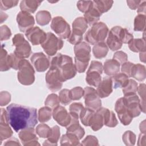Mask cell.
<instances>
[{
  "mask_svg": "<svg viewBox=\"0 0 146 146\" xmlns=\"http://www.w3.org/2000/svg\"><path fill=\"white\" fill-rule=\"evenodd\" d=\"M6 111L9 123L17 132L34 127L38 123L36 109L35 108L12 103L7 107Z\"/></svg>",
  "mask_w": 146,
  "mask_h": 146,
  "instance_id": "obj_1",
  "label": "cell"
},
{
  "mask_svg": "<svg viewBox=\"0 0 146 146\" xmlns=\"http://www.w3.org/2000/svg\"><path fill=\"white\" fill-rule=\"evenodd\" d=\"M50 68H58L65 81L74 78L77 72L72 58L60 53L52 58Z\"/></svg>",
  "mask_w": 146,
  "mask_h": 146,
  "instance_id": "obj_2",
  "label": "cell"
},
{
  "mask_svg": "<svg viewBox=\"0 0 146 146\" xmlns=\"http://www.w3.org/2000/svg\"><path fill=\"white\" fill-rule=\"evenodd\" d=\"M75 67L79 73L84 72L91 58V47L85 42H81L74 46Z\"/></svg>",
  "mask_w": 146,
  "mask_h": 146,
  "instance_id": "obj_3",
  "label": "cell"
},
{
  "mask_svg": "<svg viewBox=\"0 0 146 146\" xmlns=\"http://www.w3.org/2000/svg\"><path fill=\"white\" fill-rule=\"evenodd\" d=\"M109 32L107 26L103 22H97L92 26L84 36V39L87 43L92 45L104 42Z\"/></svg>",
  "mask_w": 146,
  "mask_h": 146,
  "instance_id": "obj_4",
  "label": "cell"
},
{
  "mask_svg": "<svg viewBox=\"0 0 146 146\" xmlns=\"http://www.w3.org/2000/svg\"><path fill=\"white\" fill-rule=\"evenodd\" d=\"M35 71L30 63L26 59L20 61L17 74L19 82L25 86L32 84L35 81Z\"/></svg>",
  "mask_w": 146,
  "mask_h": 146,
  "instance_id": "obj_5",
  "label": "cell"
},
{
  "mask_svg": "<svg viewBox=\"0 0 146 146\" xmlns=\"http://www.w3.org/2000/svg\"><path fill=\"white\" fill-rule=\"evenodd\" d=\"M72 31L68 38V41L72 44H76L83 40V35L88 28V24L83 17L76 18L72 22Z\"/></svg>",
  "mask_w": 146,
  "mask_h": 146,
  "instance_id": "obj_6",
  "label": "cell"
},
{
  "mask_svg": "<svg viewBox=\"0 0 146 146\" xmlns=\"http://www.w3.org/2000/svg\"><path fill=\"white\" fill-rule=\"evenodd\" d=\"M12 42L15 47L14 53L17 57L22 59L30 56L31 53V48L22 34H15L12 39Z\"/></svg>",
  "mask_w": 146,
  "mask_h": 146,
  "instance_id": "obj_7",
  "label": "cell"
},
{
  "mask_svg": "<svg viewBox=\"0 0 146 146\" xmlns=\"http://www.w3.org/2000/svg\"><path fill=\"white\" fill-rule=\"evenodd\" d=\"M103 66L100 62L92 60L87 71L86 81L90 86L98 87L102 81Z\"/></svg>",
  "mask_w": 146,
  "mask_h": 146,
  "instance_id": "obj_8",
  "label": "cell"
},
{
  "mask_svg": "<svg viewBox=\"0 0 146 146\" xmlns=\"http://www.w3.org/2000/svg\"><path fill=\"white\" fill-rule=\"evenodd\" d=\"M44 52L48 56H53L56 52L60 50L63 46V42L62 39L55 36L51 32L47 33V36L45 40L40 44Z\"/></svg>",
  "mask_w": 146,
  "mask_h": 146,
  "instance_id": "obj_9",
  "label": "cell"
},
{
  "mask_svg": "<svg viewBox=\"0 0 146 146\" xmlns=\"http://www.w3.org/2000/svg\"><path fill=\"white\" fill-rule=\"evenodd\" d=\"M45 79L48 88L52 92H56L60 90L63 83L65 82L59 70L56 68H50L46 74Z\"/></svg>",
  "mask_w": 146,
  "mask_h": 146,
  "instance_id": "obj_10",
  "label": "cell"
},
{
  "mask_svg": "<svg viewBox=\"0 0 146 146\" xmlns=\"http://www.w3.org/2000/svg\"><path fill=\"white\" fill-rule=\"evenodd\" d=\"M50 26L60 39L68 38L71 34L70 25L62 17L57 16L53 18Z\"/></svg>",
  "mask_w": 146,
  "mask_h": 146,
  "instance_id": "obj_11",
  "label": "cell"
},
{
  "mask_svg": "<svg viewBox=\"0 0 146 146\" xmlns=\"http://www.w3.org/2000/svg\"><path fill=\"white\" fill-rule=\"evenodd\" d=\"M83 98L86 107L96 111L101 107L102 101L95 89L91 87L84 88Z\"/></svg>",
  "mask_w": 146,
  "mask_h": 146,
  "instance_id": "obj_12",
  "label": "cell"
},
{
  "mask_svg": "<svg viewBox=\"0 0 146 146\" xmlns=\"http://www.w3.org/2000/svg\"><path fill=\"white\" fill-rule=\"evenodd\" d=\"M123 102L128 111L133 117H137L141 113L140 106V99L136 94H130L123 97Z\"/></svg>",
  "mask_w": 146,
  "mask_h": 146,
  "instance_id": "obj_13",
  "label": "cell"
},
{
  "mask_svg": "<svg viewBox=\"0 0 146 146\" xmlns=\"http://www.w3.org/2000/svg\"><path fill=\"white\" fill-rule=\"evenodd\" d=\"M121 28V26H115L108 32L106 44L112 51L118 50L122 46L123 43L121 42L120 35Z\"/></svg>",
  "mask_w": 146,
  "mask_h": 146,
  "instance_id": "obj_14",
  "label": "cell"
},
{
  "mask_svg": "<svg viewBox=\"0 0 146 146\" xmlns=\"http://www.w3.org/2000/svg\"><path fill=\"white\" fill-rule=\"evenodd\" d=\"M115 110L117 113L119 120L124 125H129L133 119V117L128 111L123 102V98L117 100L115 105Z\"/></svg>",
  "mask_w": 146,
  "mask_h": 146,
  "instance_id": "obj_15",
  "label": "cell"
},
{
  "mask_svg": "<svg viewBox=\"0 0 146 146\" xmlns=\"http://www.w3.org/2000/svg\"><path fill=\"white\" fill-rule=\"evenodd\" d=\"M31 64L38 72H44L50 66V63L48 58L42 52L34 53L30 58Z\"/></svg>",
  "mask_w": 146,
  "mask_h": 146,
  "instance_id": "obj_16",
  "label": "cell"
},
{
  "mask_svg": "<svg viewBox=\"0 0 146 146\" xmlns=\"http://www.w3.org/2000/svg\"><path fill=\"white\" fill-rule=\"evenodd\" d=\"M25 36L33 45L41 44L46 39L47 33L39 27H33L25 32Z\"/></svg>",
  "mask_w": 146,
  "mask_h": 146,
  "instance_id": "obj_17",
  "label": "cell"
},
{
  "mask_svg": "<svg viewBox=\"0 0 146 146\" xmlns=\"http://www.w3.org/2000/svg\"><path fill=\"white\" fill-rule=\"evenodd\" d=\"M17 22L19 29L22 32H26L33 27L35 24L34 17L29 13L21 11L17 15Z\"/></svg>",
  "mask_w": 146,
  "mask_h": 146,
  "instance_id": "obj_18",
  "label": "cell"
},
{
  "mask_svg": "<svg viewBox=\"0 0 146 146\" xmlns=\"http://www.w3.org/2000/svg\"><path fill=\"white\" fill-rule=\"evenodd\" d=\"M52 115L54 119L62 127H66L70 123L71 115L63 106L59 105L53 109Z\"/></svg>",
  "mask_w": 146,
  "mask_h": 146,
  "instance_id": "obj_19",
  "label": "cell"
},
{
  "mask_svg": "<svg viewBox=\"0 0 146 146\" xmlns=\"http://www.w3.org/2000/svg\"><path fill=\"white\" fill-rule=\"evenodd\" d=\"M19 137L23 145H39L34 128L22 129L18 133Z\"/></svg>",
  "mask_w": 146,
  "mask_h": 146,
  "instance_id": "obj_20",
  "label": "cell"
},
{
  "mask_svg": "<svg viewBox=\"0 0 146 146\" xmlns=\"http://www.w3.org/2000/svg\"><path fill=\"white\" fill-rule=\"evenodd\" d=\"M112 80L111 77H104L97 87V93L100 98L108 97L112 92Z\"/></svg>",
  "mask_w": 146,
  "mask_h": 146,
  "instance_id": "obj_21",
  "label": "cell"
},
{
  "mask_svg": "<svg viewBox=\"0 0 146 146\" xmlns=\"http://www.w3.org/2000/svg\"><path fill=\"white\" fill-rule=\"evenodd\" d=\"M96 111L102 115L104 125L109 127H115L117 125L118 121L113 111L104 107H100Z\"/></svg>",
  "mask_w": 146,
  "mask_h": 146,
  "instance_id": "obj_22",
  "label": "cell"
},
{
  "mask_svg": "<svg viewBox=\"0 0 146 146\" xmlns=\"http://www.w3.org/2000/svg\"><path fill=\"white\" fill-rule=\"evenodd\" d=\"M101 15L102 14L96 9L92 2V5L90 9L84 13V18L86 21L87 24L91 26L98 22Z\"/></svg>",
  "mask_w": 146,
  "mask_h": 146,
  "instance_id": "obj_23",
  "label": "cell"
},
{
  "mask_svg": "<svg viewBox=\"0 0 146 146\" xmlns=\"http://www.w3.org/2000/svg\"><path fill=\"white\" fill-rule=\"evenodd\" d=\"M120 64L116 60L107 59L104 62L103 70L104 73L109 76H113L119 72Z\"/></svg>",
  "mask_w": 146,
  "mask_h": 146,
  "instance_id": "obj_24",
  "label": "cell"
},
{
  "mask_svg": "<svg viewBox=\"0 0 146 146\" xmlns=\"http://www.w3.org/2000/svg\"><path fill=\"white\" fill-rule=\"evenodd\" d=\"M42 2V1L36 0H23L20 3V9L21 11L29 13H34Z\"/></svg>",
  "mask_w": 146,
  "mask_h": 146,
  "instance_id": "obj_25",
  "label": "cell"
},
{
  "mask_svg": "<svg viewBox=\"0 0 146 146\" xmlns=\"http://www.w3.org/2000/svg\"><path fill=\"white\" fill-rule=\"evenodd\" d=\"M131 77L139 81H143L146 78L145 66L139 63L133 64L131 71Z\"/></svg>",
  "mask_w": 146,
  "mask_h": 146,
  "instance_id": "obj_26",
  "label": "cell"
},
{
  "mask_svg": "<svg viewBox=\"0 0 146 146\" xmlns=\"http://www.w3.org/2000/svg\"><path fill=\"white\" fill-rule=\"evenodd\" d=\"M129 48L135 52H145V38L132 39L128 43Z\"/></svg>",
  "mask_w": 146,
  "mask_h": 146,
  "instance_id": "obj_27",
  "label": "cell"
},
{
  "mask_svg": "<svg viewBox=\"0 0 146 146\" xmlns=\"http://www.w3.org/2000/svg\"><path fill=\"white\" fill-rule=\"evenodd\" d=\"M108 52V47L104 42L95 44L92 48V52L97 59H102L106 56Z\"/></svg>",
  "mask_w": 146,
  "mask_h": 146,
  "instance_id": "obj_28",
  "label": "cell"
},
{
  "mask_svg": "<svg viewBox=\"0 0 146 146\" xmlns=\"http://www.w3.org/2000/svg\"><path fill=\"white\" fill-rule=\"evenodd\" d=\"M104 125L103 117L102 115L96 111L92 115L89 123V126L94 131H97L101 129Z\"/></svg>",
  "mask_w": 146,
  "mask_h": 146,
  "instance_id": "obj_29",
  "label": "cell"
},
{
  "mask_svg": "<svg viewBox=\"0 0 146 146\" xmlns=\"http://www.w3.org/2000/svg\"><path fill=\"white\" fill-rule=\"evenodd\" d=\"M114 88H124L128 83L129 77L125 74L117 73L111 77Z\"/></svg>",
  "mask_w": 146,
  "mask_h": 146,
  "instance_id": "obj_30",
  "label": "cell"
},
{
  "mask_svg": "<svg viewBox=\"0 0 146 146\" xmlns=\"http://www.w3.org/2000/svg\"><path fill=\"white\" fill-rule=\"evenodd\" d=\"M60 137V129L58 125H55L51 128L50 133L47 137V140H45L43 145H56Z\"/></svg>",
  "mask_w": 146,
  "mask_h": 146,
  "instance_id": "obj_31",
  "label": "cell"
},
{
  "mask_svg": "<svg viewBox=\"0 0 146 146\" xmlns=\"http://www.w3.org/2000/svg\"><path fill=\"white\" fill-rule=\"evenodd\" d=\"M61 145H79V139L73 133L66 132V134L63 135L60 139Z\"/></svg>",
  "mask_w": 146,
  "mask_h": 146,
  "instance_id": "obj_32",
  "label": "cell"
},
{
  "mask_svg": "<svg viewBox=\"0 0 146 146\" xmlns=\"http://www.w3.org/2000/svg\"><path fill=\"white\" fill-rule=\"evenodd\" d=\"M36 21L40 26H45L50 22L51 15L49 11L46 10H41L38 11L36 15Z\"/></svg>",
  "mask_w": 146,
  "mask_h": 146,
  "instance_id": "obj_33",
  "label": "cell"
},
{
  "mask_svg": "<svg viewBox=\"0 0 146 146\" xmlns=\"http://www.w3.org/2000/svg\"><path fill=\"white\" fill-rule=\"evenodd\" d=\"M93 5L96 9L102 14L108 11L112 7L113 1H93Z\"/></svg>",
  "mask_w": 146,
  "mask_h": 146,
  "instance_id": "obj_34",
  "label": "cell"
},
{
  "mask_svg": "<svg viewBox=\"0 0 146 146\" xmlns=\"http://www.w3.org/2000/svg\"><path fill=\"white\" fill-rule=\"evenodd\" d=\"M52 113V112L51 108L47 106L43 107L38 111V119L42 123L47 122L51 119Z\"/></svg>",
  "mask_w": 146,
  "mask_h": 146,
  "instance_id": "obj_35",
  "label": "cell"
},
{
  "mask_svg": "<svg viewBox=\"0 0 146 146\" xmlns=\"http://www.w3.org/2000/svg\"><path fill=\"white\" fill-rule=\"evenodd\" d=\"M95 112V111L87 107L83 108L79 115V117L81 122L84 125L89 126L90 121Z\"/></svg>",
  "mask_w": 146,
  "mask_h": 146,
  "instance_id": "obj_36",
  "label": "cell"
},
{
  "mask_svg": "<svg viewBox=\"0 0 146 146\" xmlns=\"http://www.w3.org/2000/svg\"><path fill=\"white\" fill-rule=\"evenodd\" d=\"M145 15L138 14L134 19V30L136 31H145Z\"/></svg>",
  "mask_w": 146,
  "mask_h": 146,
  "instance_id": "obj_37",
  "label": "cell"
},
{
  "mask_svg": "<svg viewBox=\"0 0 146 146\" xmlns=\"http://www.w3.org/2000/svg\"><path fill=\"white\" fill-rule=\"evenodd\" d=\"M7 52L5 49L3 48V46H2L1 51V63H0V70L1 71H6L10 68V67L8 62Z\"/></svg>",
  "mask_w": 146,
  "mask_h": 146,
  "instance_id": "obj_38",
  "label": "cell"
},
{
  "mask_svg": "<svg viewBox=\"0 0 146 146\" xmlns=\"http://www.w3.org/2000/svg\"><path fill=\"white\" fill-rule=\"evenodd\" d=\"M59 103L60 101L59 96L56 94H51L48 95L46 99L44 104L46 106L48 107L53 110L59 105Z\"/></svg>",
  "mask_w": 146,
  "mask_h": 146,
  "instance_id": "obj_39",
  "label": "cell"
},
{
  "mask_svg": "<svg viewBox=\"0 0 146 146\" xmlns=\"http://www.w3.org/2000/svg\"><path fill=\"white\" fill-rule=\"evenodd\" d=\"M12 135L13 131L9 127V124L0 125V144H1L3 140L11 137Z\"/></svg>",
  "mask_w": 146,
  "mask_h": 146,
  "instance_id": "obj_40",
  "label": "cell"
},
{
  "mask_svg": "<svg viewBox=\"0 0 146 146\" xmlns=\"http://www.w3.org/2000/svg\"><path fill=\"white\" fill-rule=\"evenodd\" d=\"M137 83L132 79H129L128 84L123 88V93L124 95L130 94H136L137 91Z\"/></svg>",
  "mask_w": 146,
  "mask_h": 146,
  "instance_id": "obj_41",
  "label": "cell"
},
{
  "mask_svg": "<svg viewBox=\"0 0 146 146\" xmlns=\"http://www.w3.org/2000/svg\"><path fill=\"white\" fill-rule=\"evenodd\" d=\"M35 132L39 137L47 138L50 133L51 128L46 124H40L36 127Z\"/></svg>",
  "mask_w": 146,
  "mask_h": 146,
  "instance_id": "obj_42",
  "label": "cell"
},
{
  "mask_svg": "<svg viewBox=\"0 0 146 146\" xmlns=\"http://www.w3.org/2000/svg\"><path fill=\"white\" fill-rule=\"evenodd\" d=\"M122 139L126 145H134L136 142V135L133 132L127 131L123 135Z\"/></svg>",
  "mask_w": 146,
  "mask_h": 146,
  "instance_id": "obj_43",
  "label": "cell"
},
{
  "mask_svg": "<svg viewBox=\"0 0 146 146\" xmlns=\"http://www.w3.org/2000/svg\"><path fill=\"white\" fill-rule=\"evenodd\" d=\"M69 92L70 90L68 89H63L59 93V101L63 105H68L72 101L70 96Z\"/></svg>",
  "mask_w": 146,
  "mask_h": 146,
  "instance_id": "obj_44",
  "label": "cell"
},
{
  "mask_svg": "<svg viewBox=\"0 0 146 146\" xmlns=\"http://www.w3.org/2000/svg\"><path fill=\"white\" fill-rule=\"evenodd\" d=\"M69 93L72 100H79L84 95V89L80 87H75L70 90Z\"/></svg>",
  "mask_w": 146,
  "mask_h": 146,
  "instance_id": "obj_45",
  "label": "cell"
},
{
  "mask_svg": "<svg viewBox=\"0 0 146 146\" xmlns=\"http://www.w3.org/2000/svg\"><path fill=\"white\" fill-rule=\"evenodd\" d=\"M145 85L144 83L140 84L137 87V91L139 95L141 97V100H140V106L141 108V111L145 113Z\"/></svg>",
  "mask_w": 146,
  "mask_h": 146,
  "instance_id": "obj_46",
  "label": "cell"
},
{
  "mask_svg": "<svg viewBox=\"0 0 146 146\" xmlns=\"http://www.w3.org/2000/svg\"><path fill=\"white\" fill-rule=\"evenodd\" d=\"M21 60L22 59L17 57L14 53H11L8 56V62L10 68H12L15 70H18L19 63Z\"/></svg>",
  "mask_w": 146,
  "mask_h": 146,
  "instance_id": "obj_47",
  "label": "cell"
},
{
  "mask_svg": "<svg viewBox=\"0 0 146 146\" xmlns=\"http://www.w3.org/2000/svg\"><path fill=\"white\" fill-rule=\"evenodd\" d=\"M84 108L82 103H73L69 107L70 113L77 117H79L81 111Z\"/></svg>",
  "mask_w": 146,
  "mask_h": 146,
  "instance_id": "obj_48",
  "label": "cell"
},
{
  "mask_svg": "<svg viewBox=\"0 0 146 146\" xmlns=\"http://www.w3.org/2000/svg\"><path fill=\"white\" fill-rule=\"evenodd\" d=\"M120 39L123 43H128L133 38V35L125 28H121L120 33Z\"/></svg>",
  "mask_w": 146,
  "mask_h": 146,
  "instance_id": "obj_49",
  "label": "cell"
},
{
  "mask_svg": "<svg viewBox=\"0 0 146 146\" xmlns=\"http://www.w3.org/2000/svg\"><path fill=\"white\" fill-rule=\"evenodd\" d=\"M92 1H79L77 2V7L79 11L85 13L91 7Z\"/></svg>",
  "mask_w": 146,
  "mask_h": 146,
  "instance_id": "obj_50",
  "label": "cell"
},
{
  "mask_svg": "<svg viewBox=\"0 0 146 146\" xmlns=\"http://www.w3.org/2000/svg\"><path fill=\"white\" fill-rule=\"evenodd\" d=\"M81 145H99L98 139L92 135L87 136L80 144Z\"/></svg>",
  "mask_w": 146,
  "mask_h": 146,
  "instance_id": "obj_51",
  "label": "cell"
},
{
  "mask_svg": "<svg viewBox=\"0 0 146 146\" xmlns=\"http://www.w3.org/2000/svg\"><path fill=\"white\" fill-rule=\"evenodd\" d=\"M18 1H0L1 10H6L17 5Z\"/></svg>",
  "mask_w": 146,
  "mask_h": 146,
  "instance_id": "obj_52",
  "label": "cell"
},
{
  "mask_svg": "<svg viewBox=\"0 0 146 146\" xmlns=\"http://www.w3.org/2000/svg\"><path fill=\"white\" fill-rule=\"evenodd\" d=\"M113 59L117 61L120 64H123L127 62L128 59V56L127 54L121 51H116L113 56Z\"/></svg>",
  "mask_w": 146,
  "mask_h": 146,
  "instance_id": "obj_53",
  "label": "cell"
},
{
  "mask_svg": "<svg viewBox=\"0 0 146 146\" xmlns=\"http://www.w3.org/2000/svg\"><path fill=\"white\" fill-rule=\"evenodd\" d=\"M11 35L10 29L6 26L3 25L1 27V40L9 39Z\"/></svg>",
  "mask_w": 146,
  "mask_h": 146,
  "instance_id": "obj_54",
  "label": "cell"
},
{
  "mask_svg": "<svg viewBox=\"0 0 146 146\" xmlns=\"http://www.w3.org/2000/svg\"><path fill=\"white\" fill-rule=\"evenodd\" d=\"M1 106H3L7 104L11 100V95L9 92L7 91L1 92L0 96Z\"/></svg>",
  "mask_w": 146,
  "mask_h": 146,
  "instance_id": "obj_55",
  "label": "cell"
},
{
  "mask_svg": "<svg viewBox=\"0 0 146 146\" xmlns=\"http://www.w3.org/2000/svg\"><path fill=\"white\" fill-rule=\"evenodd\" d=\"M133 63L130 62H125L122 64L121 70V72L126 74L128 77H131V71Z\"/></svg>",
  "mask_w": 146,
  "mask_h": 146,
  "instance_id": "obj_56",
  "label": "cell"
},
{
  "mask_svg": "<svg viewBox=\"0 0 146 146\" xmlns=\"http://www.w3.org/2000/svg\"><path fill=\"white\" fill-rule=\"evenodd\" d=\"M141 1H127V5L132 10H136L140 4Z\"/></svg>",
  "mask_w": 146,
  "mask_h": 146,
  "instance_id": "obj_57",
  "label": "cell"
},
{
  "mask_svg": "<svg viewBox=\"0 0 146 146\" xmlns=\"http://www.w3.org/2000/svg\"><path fill=\"white\" fill-rule=\"evenodd\" d=\"M145 9H146V1H141L140 4L137 7V12L138 14L145 15Z\"/></svg>",
  "mask_w": 146,
  "mask_h": 146,
  "instance_id": "obj_58",
  "label": "cell"
},
{
  "mask_svg": "<svg viewBox=\"0 0 146 146\" xmlns=\"http://www.w3.org/2000/svg\"><path fill=\"white\" fill-rule=\"evenodd\" d=\"M21 145V144L19 143V141L18 140V139L15 137L11 138L10 139L6 141V142L4 143V145Z\"/></svg>",
  "mask_w": 146,
  "mask_h": 146,
  "instance_id": "obj_59",
  "label": "cell"
},
{
  "mask_svg": "<svg viewBox=\"0 0 146 146\" xmlns=\"http://www.w3.org/2000/svg\"><path fill=\"white\" fill-rule=\"evenodd\" d=\"M143 142L144 145H145V133H141L139 136V139H138V145H141V142Z\"/></svg>",
  "mask_w": 146,
  "mask_h": 146,
  "instance_id": "obj_60",
  "label": "cell"
},
{
  "mask_svg": "<svg viewBox=\"0 0 146 146\" xmlns=\"http://www.w3.org/2000/svg\"><path fill=\"white\" fill-rule=\"evenodd\" d=\"M140 59L143 63L145 62V52H140Z\"/></svg>",
  "mask_w": 146,
  "mask_h": 146,
  "instance_id": "obj_61",
  "label": "cell"
}]
</instances>
